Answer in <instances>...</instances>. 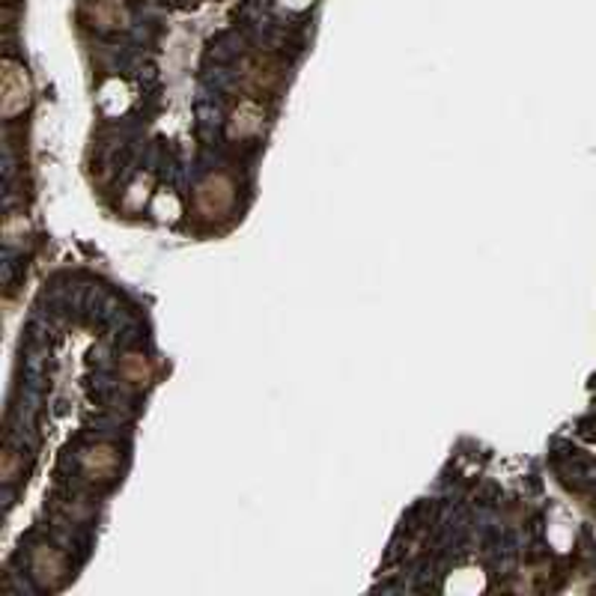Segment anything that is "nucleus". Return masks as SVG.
I'll return each mask as SVG.
<instances>
[{"instance_id":"nucleus-1","label":"nucleus","mask_w":596,"mask_h":596,"mask_svg":"<svg viewBox=\"0 0 596 596\" xmlns=\"http://www.w3.org/2000/svg\"><path fill=\"white\" fill-rule=\"evenodd\" d=\"M126 18H129V12H126V7L119 0H96L93 22L99 27H123Z\"/></svg>"}]
</instances>
